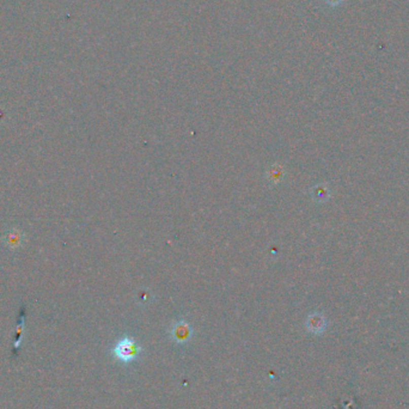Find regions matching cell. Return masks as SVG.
I'll use <instances>...</instances> for the list:
<instances>
[{
	"label": "cell",
	"instance_id": "1",
	"mask_svg": "<svg viewBox=\"0 0 409 409\" xmlns=\"http://www.w3.org/2000/svg\"><path fill=\"white\" fill-rule=\"evenodd\" d=\"M140 352H142V347L132 337H123L113 348V354L115 355L117 360L122 363H130L135 360Z\"/></svg>",
	"mask_w": 409,
	"mask_h": 409
},
{
	"label": "cell",
	"instance_id": "2",
	"mask_svg": "<svg viewBox=\"0 0 409 409\" xmlns=\"http://www.w3.org/2000/svg\"><path fill=\"white\" fill-rule=\"evenodd\" d=\"M172 335L174 337V340L177 341V343H187L188 338L192 335V329L188 326L187 322H177V323L174 326L172 330Z\"/></svg>",
	"mask_w": 409,
	"mask_h": 409
},
{
	"label": "cell",
	"instance_id": "3",
	"mask_svg": "<svg viewBox=\"0 0 409 409\" xmlns=\"http://www.w3.org/2000/svg\"><path fill=\"white\" fill-rule=\"evenodd\" d=\"M326 318L320 314H313L308 317L306 328L308 330L314 334H321L326 329Z\"/></svg>",
	"mask_w": 409,
	"mask_h": 409
},
{
	"label": "cell",
	"instance_id": "4",
	"mask_svg": "<svg viewBox=\"0 0 409 409\" xmlns=\"http://www.w3.org/2000/svg\"><path fill=\"white\" fill-rule=\"evenodd\" d=\"M314 196L316 197L318 201H324V200L328 199V196H329V193H328V190H327L326 187L318 186V187H316V189H315Z\"/></svg>",
	"mask_w": 409,
	"mask_h": 409
},
{
	"label": "cell",
	"instance_id": "5",
	"mask_svg": "<svg viewBox=\"0 0 409 409\" xmlns=\"http://www.w3.org/2000/svg\"><path fill=\"white\" fill-rule=\"evenodd\" d=\"M326 2H327L328 4H329L330 6H337V5H340L341 3L344 2V0H326Z\"/></svg>",
	"mask_w": 409,
	"mask_h": 409
}]
</instances>
